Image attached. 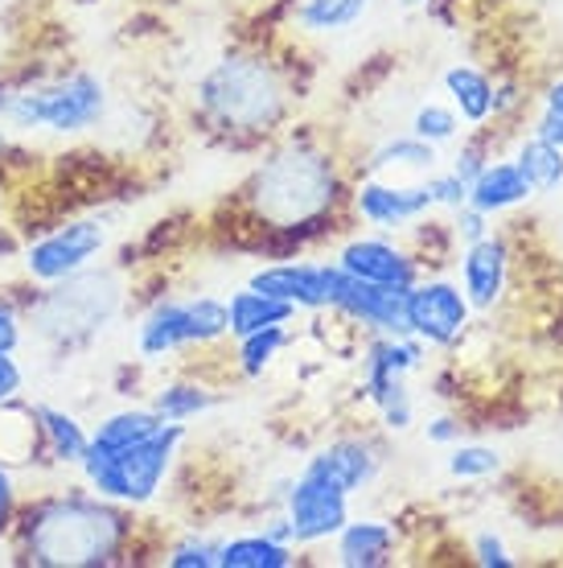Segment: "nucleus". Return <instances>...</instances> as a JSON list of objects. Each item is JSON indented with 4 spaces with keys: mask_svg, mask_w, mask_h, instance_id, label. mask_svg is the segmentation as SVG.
<instances>
[{
    "mask_svg": "<svg viewBox=\"0 0 563 568\" xmlns=\"http://www.w3.org/2000/svg\"><path fill=\"white\" fill-rule=\"evenodd\" d=\"M17 544L29 565L108 568L120 565L132 540V515L112 498L54 495L17 515Z\"/></svg>",
    "mask_w": 563,
    "mask_h": 568,
    "instance_id": "f257e3e1",
    "label": "nucleus"
},
{
    "mask_svg": "<svg viewBox=\"0 0 563 568\" xmlns=\"http://www.w3.org/2000/svg\"><path fill=\"white\" fill-rule=\"evenodd\" d=\"M239 194L259 227L296 240V235L321 231L341 211L346 178L329 153L293 141L276 149L268 161H259Z\"/></svg>",
    "mask_w": 563,
    "mask_h": 568,
    "instance_id": "f03ea898",
    "label": "nucleus"
},
{
    "mask_svg": "<svg viewBox=\"0 0 563 568\" xmlns=\"http://www.w3.org/2000/svg\"><path fill=\"white\" fill-rule=\"evenodd\" d=\"M197 108L223 132H272L288 115V83L259 54H226L194 87Z\"/></svg>",
    "mask_w": 563,
    "mask_h": 568,
    "instance_id": "7ed1b4c3",
    "label": "nucleus"
},
{
    "mask_svg": "<svg viewBox=\"0 0 563 568\" xmlns=\"http://www.w3.org/2000/svg\"><path fill=\"white\" fill-rule=\"evenodd\" d=\"M185 437H190V428L182 420H165L156 433H149L120 454H99L86 445L83 462H79L86 490H95L99 498H112L120 507H149L165 490V478L182 454Z\"/></svg>",
    "mask_w": 563,
    "mask_h": 568,
    "instance_id": "20e7f679",
    "label": "nucleus"
},
{
    "mask_svg": "<svg viewBox=\"0 0 563 568\" xmlns=\"http://www.w3.org/2000/svg\"><path fill=\"white\" fill-rule=\"evenodd\" d=\"M108 115V83L91 71H71L33 83L25 91H13L0 103V120L9 129H42L58 136H79L86 129H99Z\"/></svg>",
    "mask_w": 563,
    "mask_h": 568,
    "instance_id": "39448f33",
    "label": "nucleus"
},
{
    "mask_svg": "<svg viewBox=\"0 0 563 568\" xmlns=\"http://www.w3.org/2000/svg\"><path fill=\"white\" fill-rule=\"evenodd\" d=\"M120 310V284L112 272H74L66 281H58L33 310V326L42 329L45 338L54 342H74L103 329V322Z\"/></svg>",
    "mask_w": 563,
    "mask_h": 568,
    "instance_id": "423d86ee",
    "label": "nucleus"
},
{
    "mask_svg": "<svg viewBox=\"0 0 563 568\" xmlns=\"http://www.w3.org/2000/svg\"><path fill=\"white\" fill-rule=\"evenodd\" d=\"M223 338H231V329H226V301L218 297L156 301L136 326V351L149 363L190 351V346H214Z\"/></svg>",
    "mask_w": 563,
    "mask_h": 568,
    "instance_id": "0eeeda50",
    "label": "nucleus"
},
{
    "mask_svg": "<svg viewBox=\"0 0 563 568\" xmlns=\"http://www.w3.org/2000/svg\"><path fill=\"white\" fill-rule=\"evenodd\" d=\"M408 326L428 351H452L473 326V305L449 276H420L408 288Z\"/></svg>",
    "mask_w": 563,
    "mask_h": 568,
    "instance_id": "6e6552de",
    "label": "nucleus"
},
{
    "mask_svg": "<svg viewBox=\"0 0 563 568\" xmlns=\"http://www.w3.org/2000/svg\"><path fill=\"white\" fill-rule=\"evenodd\" d=\"M108 247V227L103 219H71L54 227L50 235L33 240L21 247V268L29 281L38 284H58L74 276V272L91 268V260Z\"/></svg>",
    "mask_w": 563,
    "mask_h": 568,
    "instance_id": "1a4fd4ad",
    "label": "nucleus"
},
{
    "mask_svg": "<svg viewBox=\"0 0 563 568\" xmlns=\"http://www.w3.org/2000/svg\"><path fill=\"white\" fill-rule=\"evenodd\" d=\"M252 288L268 293V297H280L296 310L309 313H334L341 297V284H346V272H341L338 260H276V264H264L247 276Z\"/></svg>",
    "mask_w": 563,
    "mask_h": 568,
    "instance_id": "9d476101",
    "label": "nucleus"
},
{
    "mask_svg": "<svg viewBox=\"0 0 563 568\" xmlns=\"http://www.w3.org/2000/svg\"><path fill=\"white\" fill-rule=\"evenodd\" d=\"M284 515L293 524L296 548H313V544L334 540L346 527V519H350V495L329 483V478L300 466V474L288 478V490H284Z\"/></svg>",
    "mask_w": 563,
    "mask_h": 568,
    "instance_id": "9b49d317",
    "label": "nucleus"
},
{
    "mask_svg": "<svg viewBox=\"0 0 563 568\" xmlns=\"http://www.w3.org/2000/svg\"><path fill=\"white\" fill-rule=\"evenodd\" d=\"M341 272H350L354 281L382 284L395 293H408L411 284L423 276V260L411 252L408 243L387 240V235H354L338 247Z\"/></svg>",
    "mask_w": 563,
    "mask_h": 568,
    "instance_id": "f8f14e48",
    "label": "nucleus"
},
{
    "mask_svg": "<svg viewBox=\"0 0 563 568\" xmlns=\"http://www.w3.org/2000/svg\"><path fill=\"white\" fill-rule=\"evenodd\" d=\"M350 211L358 214L367 227L382 231V235H395V231L416 227V223L428 219L437 206H432L428 182L399 185V182H382V178H362V182L350 190Z\"/></svg>",
    "mask_w": 563,
    "mask_h": 568,
    "instance_id": "ddd939ff",
    "label": "nucleus"
},
{
    "mask_svg": "<svg viewBox=\"0 0 563 568\" xmlns=\"http://www.w3.org/2000/svg\"><path fill=\"white\" fill-rule=\"evenodd\" d=\"M510 272H514V252H510L506 235H485L478 243L461 247L457 260V284L469 297L473 313H493L506 305L510 293Z\"/></svg>",
    "mask_w": 563,
    "mask_h": 568,
    "instance_id": "4468645a",
    "label": "nucleus"
},
{
    "mask_svg": "<svg viewBox=\"0 0 563 568\" xmlns=\"http://www.w3.org/2000/svg\"><path fill=\"white\" fill-rule=\"evenodd\" d=\"M350 326H362L367 334H411L408 326V293H395V288H382V284L354 281L346 272V284H341L338 310Z\"/></svg>",
    "mask_w": 563,
    "mask_h": 568,
    "instance_id": "2eb2a0df",
    "label": "nucleus"
},
{
    "mask_svg": "<svg viewBox=\"0 0 563 568\" xmlns=\"http://www.w3.org/2000/svg\"><path fill=\"white\" fill-rule=\"evenodd\" d=\"M379 466H382V454L375 449L370 437H334L329 445H321V449L305 462V469L329 478V483L341 486L350 498L375 483Z\"/></svg>",
    "mask_w": 563,
    "mask_h": 568,
    "instance_id": "dca6fc26",
    "label": "nucleus"
},
{
    "mask_svg": "<svg viewBox=\"0 0 563 568\" xmlns=\"http://www.w3.org/2000/svg\"><path fill=\"white\" fill-rule=\"evenodd\" d=\"M399 536L387 519H346L334 536V565L341 568H382L395 560Z\"/></svg>",
    "mask_w": 563,
    "mask_h": 568,
    "instance_id": "f3484780",
    "label": "nucleus"
},
{
    "mask_svg": "<svg viewBox=\"0 0 563 568\" xmlns=\"http://www.w3.org/2000/svg\"><path fill=\"white\" fill-rule=\"evenodd\" d=\"M531 199H535V190L526 185L522 170L514 165V156H490L485 170L469 182V202H473L478 211L490 214V219L493 214L519 211L522 202H531Z\"/></svg>",
    "mask_w": 563,
    "mask_h": 568,
    "instance_id": "a211bd4d",
    "label": "nucleus"
},
{
    "mask_svg": "<svg viewBox=\"0 0 563 568\" xmlns=\"http://www.w3.org/2000/svg\"><path fill=\"white\" fill-rule=\"evenodd\" d=\"M440 83L449 91L452 112L461 115L465 129H485L493 120V79L473 62H452L449 71L440 74Z\"/></svg>",
    "mask_w": 563,
    "mask_h": 568,
    "instance_id": "6ab92c4d",
    "label": "nucleus"
},
{
    "mask_svg": "<svg viewBox=\"0 0 563 568\" xmlns=\"http://www.w3.org/2000/svg\"><path fill=\"white\" fill-rule=\"evenodd\" d=\"M296 313L300 310L288 301L268 297L252 284H243L239 293H231V301H226V329H231V338H243V334H255L264 326H293Z\"/></svg>",
    "mask_w": 563,
    "mask_h": 568,
    "instance_id": "aec40b11",
    "label": "nucleus"
},
{
    "mask_svg": "<svg viewBox=\"0 0 563 568\" xmlns=\"http://www.w3.org/2000/svg\"><path fill=\"white\" fill-rule=\"evenodd\" d=\"M33 416H38V428H42V445L45 454L54 457L58 466H79L91 445V433L83 428V420L66 408H54V404H33Z\"/></svg>",
    "mask_w": 563,
    "mask_h": 568,
    "instance_id": "412c9836",
    "label": "nucleus"
},
{
    "mask_svg": "<svg viewBox=\"0 0 563 568\" xmlns=\"http://www.w3.org/2000/svg\"><path fill=\"white\" fill-rule=\"evenodd\" d=\"M440 170V156H437V144L420 141V136H391V141H382L367 161V173L370 178H382V173H416V178H428V173Z\"/></svg>",
    "mask_w": 563,
    "mask_h": 568,
    "instance_id": "4be33fe9",
    "label": "nucleus"
},
{
    "mask_svg": "<svg viewBox=\"0 0 563 568\" xmlns=\"http://www.w3.org/2000/svg\"><path fill=\"white\" fill-rule=\"evenodd\" d=\"M296 544L272 540L268 531H247L218 544V568H293Z\"/></svg>",
    "mask_w": 563,
    "mask_h": 568,
    "instance_id": "5701e85b",
    "label": "nucleus"
},
{
    "mask_svg": "<svg viewBox=\"0 0 563 568\" xmlns=\"http://www.w3.org/2000/svg\"><path fill=\"white\" fill-rule=\"evenodd\" d=\"M45 449L42 445V428H38V416H33V404H0V462L9 466H21V462H33V454Z\"/></svg>",
    "mask_w": 563,
    "mask_h": 568,
    "instance_id": "b1692460",
    "label": "nucleus"
},
{
    "mask_svg": "<svg viewBox=\"0 0 563 568\" xmlns=\"http://www.w3.org/2000/svg\"><path fill=\"white\" fill-rule=\"evenodd\" d=\"M161 425H165V420L153 413V404H144V408H120V413L103 416V420L95 425V433H91V449H99V454H120V449H127V445L144 440L149 433H156Z\"/></svg>",
    "mask_w": 563,
    "mask_h": 568,
    "instance_id": "393cba45",
    "label": "nucleus"
},
{
    "mask_svg": "<svg viewBox=\"0 0 563 568\" xmlns=\"http://www.w3.org/2000/svg\"><path fill=\"white\" fill-rule=\"evenodd\" d=\"M514 165L522 170L526 185L535 190V194H555L563 185V149L547 144L543 136H522L519 149H514Z\"/></svg>",
    "mask_w": 563,
    "mask_h": 568,
    "instance_id": "a878e982",
    "label": "nucleus"
},
{
    "mask_svg": "<svg viewBox=\"0 0 563 568\" xmlns=\"http://www.w3.org/2000/svg\"><path fill=\"white\" fill-rule=\"evenodd\" d=\"M370 0H300L293 21L300 33H346L367 17Z\"/></svg>",
    "mask_w": 563,
    "mask_h": 568,
    "instance_id": "bb28decb",
    "label": "nucleus"
},
{
    "mask_svg": "<svg viewBox=\"0 0 563 568\" xmlns=\"http://www.w3.org/2000/svg\"><path fill=\"white\" fill-rule=\"evenodd\" d=\"M153 413L161 416V420H194V416H206L218 404V396H214V387L197 384V379H173V384H161L153 392Z\"/></svg>",
    "mask_w": 563,
    "mask_h": 568,
    "instance_id": "cd10ccee",
    "label": "nucleus"
},
{
    "mask_svg": "<svg viewBox=\"0 0 563 568\" xmlns=\"http://www.w3.org/2000/svg\"><path fill=\"white\" fill-rule=\"evenodd\" d=\"M288 342H293V329L288 326H264L255 329V334L235 338V367H239L243 379H259L288 351Z\"/></svg>",
    "mask_w": 563,
    "mask_h": 568,
    "instance_id": "c85d7f7f",
    "label": "nucleus"
},
{
    "mask_svg": "<svg viewBox=\"0 0 563 568\" xmlns=\"http://www.w3.org/2000/svg\"><path fill=\"white\" fill-rule=\"evenodd\" d=\"M506 457L498 445H481V440H457L449 445V474L457 483H485L493 474H502Z\"/></svg>",
    "mask_w": 563,
    "mask_h": 568,
    "instance_id": "c756f323",
    "label": "nucleus"
},
{
    "mask_svg": "<svg viewBox=\"0 0 563 568\" xmlns=\"http://www.w3.org/2000/svg\"><path fill=\"white\" fill-rule=\"evenodd\" d=\"M461 115L452 112V103H437V100H428L420 103L416 112H411V136H420V141L428 144H452L457 136H461Z\"/></svg>",
    "mask_w": 563,
    "mask_h": 568,
    "instance_id": "7c9ffc66",
    "label": "nucleus"
},
{
    "mask_svg": "<svg viewBox=\"0 0 563 568\" xmlns=\"http://www.w3.org/2000/svg\"><path fill=\"white\" fill-rule=\"evenodd\" d=\"M375 413H379V420H382L387 433H408V428L416 425V399H411L408 379H403V384H395L391 392L375 404Z\"/></svg>",
    "mask_w": 563,
    "mask_h": 568,
    "instance_id": "2f4dec72",
    "label": "nucleus"
},
{
    "mask_svg": "<svg viewBox=\"0 0 563 568\" xmlns=\"http://www.w3.org/2000/svg\"><path fill=\"white\" fill-rule=\"evenodd\" d=\"M218 544L223 540L190 536V540L173 544L170 552H165V565L170 568H218Z\"/></svg>",
    "mask_w": 563,
    "mask_h": 568,
    "instance_id": "473e14b6",
    "label": "nucleus"
},
{
    "mask_svg": "<svg viewBox=\"0 0 563 568\" xmlns=\"http://www.w3.org/2000/svg\"><path fill=\"white\" fill-rule=\"evenodd\" d=\"M423 182H428V194H432V206H437V211H457V206L469 202V182H461L452 170L428 173Z\"/></svg>",
    "mask_w": 563,
    "mask_h": 568,
    "instance_id": "72a5a7b5",
    "label": "nucleus"
},
{
    "mask_svg": "<svg viewBox=\"0 0 563 568\" xmlns=\"http://www.w3.org/2000/svg\"><path fill=\"white\" fill-rule=\"evenodd\" d=\"M452 214V223H449V235L461 247L465 243H478V240H485L490 235V214L485 211H478L473 202H465V206H457V211H449Z\"/></svg>",
    "mask_w": 563,
    "mask_h": 568,
    "instance_id": "f704fd0d",
    "label": "nucleus"
},
{
    "mask_svg": "<svg viewBox=\"0 0 563 568\" xmlns=\"http://www.w3.org/2000/svg\"><path fill=\"white\" fill-rule=\"evenodd\" d=\"M473 132H478V136H469V141L457 149V156H452V165H449V170L457 173L461 182H473V178L485 170V161L493 156L490 153V141L481 136V129H473Z\"/></svg>",
    "mask_w": 563,
    "mask_h": 568,
    "instance_id": "c9c22d12",
    "label": "nucleus"
},
{
    "mask_svg": "<svg viewBox=\"0 0 563 568\" xmlns=\"http://www.w3.org/2000/svg\"><path fill=\"white\" fill-rule=\"evenodd\" d=\"M469 556H473L481 568H514V565H519V556L510 552L506 544H502V536H493V531H481V536H473V544H469Z\"/></svg>",
    "mask_w": 563,
    "mask_h": 568,
    "instance_id": "e433bc0d",
    "label": "nucleus"
},
{
    "mask_svg": "<svg viewBox=\"0 0 563 568\" xmlns=\"http://www.w3.org/2000/svg\"><path fill=\"white\" fill-rule=\"evenodd\" d=\"M17 515H21V495H17L13 466H9V462H0V540H4V536H13Z\"/></svg>",
    "mask_w": 563,
    "mask_h": 568,
    "instance_id": "4c0bfd02",
    "label": "nucleus"
},
{
    "mask_svg": "<svg viewBox=\"0 0 563 568\" xmlns=\"http://www.w3.org/2000/svg\"><path fill=\"white\" fill-rule=\"evenodd\" d=\"M25 338V322L9 297H0V355H17V346Z\"/></svg>",
    "mask_w": 563,
    "mask_h": 568,
    "instance_id": "58836bf2",
    "label": "nucleus"
},
{
    "mask_svg": "<svg viewBox=\"0 0 563 568\" xmlns=\"http://www.w3.org/2000/svg\"><path fill=\"white\" fill-rule=\"evenodd\" d=\"M461 416H449V413H440V416H432L428 425H423V437L432 440V445H457L461 440Z\"/></svg>",
    "mask_w": 563,
    "mask_h": 568,
    "instance_id": "ea45409f",
    "label": "nucleus"
},
{
    "mask_svg": "<svg viewBox=\"0 0 563 568\" xmlns=\"http://www.w3.org/2000/svg\"><path fill=\"white\" fill-rule=\"evenodd\" d=\"M21 387H25L21 363H17L13 355H0V404H9V399L21 396Z\"/></svg>",
    "mask_w": 563,
    "mask_h": 568,
    "instance_id": "a19ab883",
    "label": "nucleus"
},
{
    "mask_svg": "<svg viewBox=\"0 0 563 568\" xmlns=\"http://www.w3.org/2000/svg\"><path fill=\"white\" fill-rule=\"evenodd\" d=\"M531 132H535V136H543L547 144H555V149H563V112H555V108H543V112L535 115Z\"/></svg>",
    "mask_w": 563,
    "mask_h": 568,
    "instance_id": "79ce46f5",
    "label": "nucleus"
},
{
    "mask_svg": "<svg viewBox=\"0 0 563 568\" xmlns=\"http://www.w3.org/2000/svg\"><path fill=\"white\" fill-rule=\"evenodd\" d=\"M264 531H268L272 540H280V544H293V524H288V515H276V519H268V527H264Z\"/></svg>",
    "mask_w": 563,
    "mask_h": 568,
    "instance_id": "37998d69",
    "label": "nucleus"
},
{
    "mask_svg": "<svg viewBox=\"0 0 563 568\" xmlns=\"http://www.w3.org/2000/svg\"><path fill=\"white\" fill-rule=\"evenodd\" d=\"M539 100H543V108H555V112H563V74L543 87V95H539Z\"/></svg>",
    "mask_w": 563,
    "mask_h": 568,
    "instance_id": "c03bdc74",
    "label": "nucleus"
},
{
    "mask_svg": "<svg viewBox=\"0 0 563 568\" xmlns=\"http://www.w3.org/2000/svg\"><path fill=\"white\" fill-rule=\"evenodd\" d=\"M399 4H403V9H423L428 0H399Z\"/></svg>",
    "mask_w": 563,
    "mask_h": 568,
    "instance_id": "a18cd8bd",
    "label": "nucleus"
},
{
    "mask_svg": "<svg viewBox=\"0 0 563 568\" xmlns=\"http://www.w3.org/2000/svg\"><path fill=\"white\" fill-rule=\"evenodd\" d=\"M4 149H9V132L0 129V153H4Z\"/></svg>",
    "mask_w": 563,
    "mask_h": 568,
    "instance_id": "49530a36",
    "label": "nucleus"
}]
</instances>
